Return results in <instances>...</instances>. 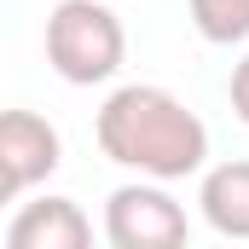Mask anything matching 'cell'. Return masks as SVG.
I'll return each instance as SVG.
<instances>
[{
	"mask_svg": "<svg viewBox=\"0 0 249 249\" xmlns=\"http://www.w3.org/2000/svg\"><path fill=\"white\" fill-rule=\"evenodd\" d=\"M93 139L116 168H133L139 180H186L209 162L203 116L186 99H174L168 87H151V81L116 87L99 105Z\"/></svg>",
	"mask_w": 249,
	"mask_h": 249,
	"instance_id": "1",
	"label": "cell"
},
{
	"mask_svg": "<svg viewBox=\"0 0 249 249\" xmlns=\"http://www.w3.org/2000/svg\"><path fill=\"white\" fill-rule=\"evenodd\" d=\"M127 58L122 18L105 0H58L47 18V64L70 87H99Z\"/></svg>",
	"mask_w": 249,
	"mask_h": 249,
	"instance_id": "2",
	"label": "cell"
},
{
	"mask_svg": "<svg viewBox=\"0 0 249 249\" xmlns=\"http://www.w3.org/2000/svg\"><path fill=\"white\" fill-rule=\"evenodd\" d=\"M105 238L110 249H180L191 238V220L168 180H127L105 197Z\"/></svg>",
	"mask_w": 249,
	"mask_h": 249,
	"instance_id": "3",
	"label": "cell"
},
{
	"mask_svg": "<svg viewBox=\"0 0 249 249\" xmlns=\"http://www.w3.org/2000/svg\"><path fill=\"white\" fill-rule=\"evenodd\" d=\"M64 139L41 110H0V180L18 191H35L58 174Z\"/></svg>",
	"mask_w": 249,
	"mask_h": 249,
	"instance_id": "4",
	"label": "cell"
},
{
	"mask_svg": "<svg viewBox=\"0 0 249 249\" xmlns=\"http://www.w3.org/2000/svg\"><path fill=\"white\" fill-rule=\"evenodd\" d=\"M6 244L12 249H87L93 244V220L70 197H35L6 226Z\"/></svg>",
	"mask_w": 249,
	"mask_h": 249,
	"instance_id": "5",
	"label": "cell"
},
{
	"mask_svg": "<svg viewBox=\"0 0 249 249\" xmlns=\"http://www.w3.org/2000/svg\"><path fill=\"white\" fill-rule=\"evenodd\" d=\"M197 203H203L209 232L244 244L249 238V162H214L197 186Z\"/></svg>",
	"mask_w": 249,
	"mask_h": 249,
	"instance_id": "6",
	"label": "cell"
},
{
	"mask_svg": "<svg viewBox=\"0 0 249 249\" xmlns=\"http://www.w3.org/2000/svg\"><path fill=\"white\" fill-rule=\"evenodd\" d=\"M191 23L209 47H232V41H249V0H186Z\"/></svg>",
	"mask_w": 249,
	"mask_h": 249,
	"instance_id": "7",
	"label": "cell"
},
{
	"mask_svg": "<svg viewBox=\"0 0 249 249\" xmlns=\"http://www.w3.org/2000/svg\"><path fill=\"white\" fill-rule=\"evenodd\" d=\"M232 116H238V122L249 127V58L238 64V70H232Z\"/></svg>",
	"mask_w": 249,
	"mask_h": 249,
	"instance_id": "8",
	"label": "cell"
},
{
	"mask_svg": "<svg viewBox=\"0 0 249 249\" xmlns=\"http://www.w3.org/2000/svg\"><path fill=\"white\" fill-rule=\"evenodd\" d=\"M12 197H18V191H12V186H6V180H0V203H12Z\"/></svg>",
	"mask_w": 249,
	"mask_h": 249,
	"instance_id": "9",
	"label": "cell"
}]
</instances>
